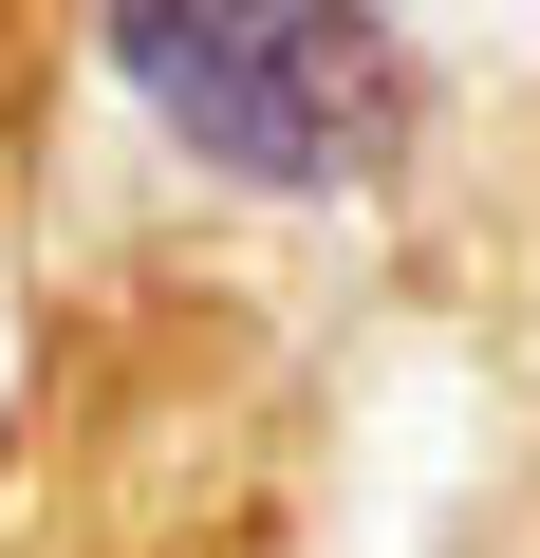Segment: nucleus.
<instances>
[{
    "label": "nucleus",
    "instance_id": "obj_1",
    "mask_svg": "<svg viewBox=\"0 0 540 558\" xmlns=\"http://www.w3.org/2000/svg\"><path fill=\"white\" fill-rule=\"evenodd\" d=\"M112 75L149 94V131H187L242 186H355L429 112L392 20H112Z\"/></svg>",
    "mask_w": 540,
    "mask_h": 558
}]
</instances>
